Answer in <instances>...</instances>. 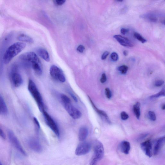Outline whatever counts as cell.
Segmentation results:
<instances>
[{"mask_svg":"<svg viewBox=\"0 0 165 165\" xmlns=\"http://www.w3.org/2000/svg\"><path fill=\"white\" fill-rule=\"evenodd\" d=\"M25 43L16 42L12 45L7 50L3 57L5 64H8L13 58L24 50L26 47Z\"/></svg>","mask_w":165,"mask_h":165,"instance_id":"obj_1","label":"cell"},{"mask_svg":"<svg viewBox=\"0 0 165 165\" xmlns=\"http://www.w3.org/2000/svg\"><path fill=\"white\" fill-rule=\"evenodd\" d=\"M28 89L37 103L40 110L42 112L44 110V108L42 96L34 82L31 80H29Z\"/></svg>","mask_w":165,"mask_h":165,"instance_id":"obj_2","label":"cell"},{"mask_svg":"<svg viewBox=\"0 0 165 165\" xmlns=\"http://www.w3.org/2000/svg\"><path fill=\"white\" fill-rule=\"evenodd\" d=\"M94 153L90 162V165H95L103 158L104 154V149L102 143L96 141L94 145Z\"/></svg>","mask_w":165,"mask_h":165,"instance_id":"obj_3","label":"cell"},{"mask_svg":"<svg viewBox=\"0 0 165 165\" xmlns=\"http://www.w3.org/2000/svg\"><path fill=\"white\" fill-rule=\"evenodd\" d=\"M42 113L46 123H47L48 127L51 129L58 137H59V130L55 121L45 110L43 111Z\"/></svg>","mask_w":165,"mask_h":165,"instance_id":"obj_4","label":"cell"},{"mask_svg":"<svg viewBox=\"0 0 165 165\" xmlns=\"http://www.w3.org/2000/svg\"><path fill=\"white\" fill-rule=\"evenodd\" d=\"M50 74L52 78L60 82L65 81V77L63 72L59 67L53 65L50 67Z\"/></svg>","mask_w":165,"mask_h":165,"instance_id":"obj_5","label":"cell"},{"mask_svg":"<svg viewBox=\"0 0 165 165\" xmlns=\"http://www.w3.org/2000/svg\"><path fill=\"white\" fill-rule=\"evenodd\" d=\"M19 59L30 66L34 62L40 61L37 55L34 53L31 52L24 53L20 55Z\"/></svg>","mask_w":165,"mask_h":165,"instance_id":"obj_6","label":"cell"},{"mask_svg":"<svg viewBox=\"0 0 165 165\" xmlns=\"http://www.w3.org/2000/svg\"><path fill=\"white\" fill-rule=\"evenodd\" d=\"M65 110L71 117L74 119L81 118L82 114L78 109L72 105L71 103L63 104Z\"/></svg>","mask_w":165,"mask_h":165,"instance_id":"obj_7","label":"cell"},{"mask_svg":"<svg viewBox=\"0 0 165 165\" xmlns=\"http://www.w3.org/2000/svg\"><path fill=\"white\" fill-rule=\"evenodd\" d=\"M8 135L9 139L12 144L24 156H26V152L23 149L20 143L19 142L17 138L13 132L11 130H9L8 131Z\"/></svg>","mask_w":165,"mask_h":165,"instance_id":"obj_8","label":"cell"},{"mask_svg":"<svg viewBox=\"0 0 165 165\" xmlns=\"http://www.w3.org/2000/svg\"><path fill=\"white\" fill-rule=\"evenodd\" d=\"M91 145L87 142H82L79 144L75 150V154L77 156H81L88 154L90 151Z\"/></svg>","mask_w":165,"mask_h":165,"instance_id":"obj_9","label":"cell"},{"mask_svg":"<svg viewBox=\"0 0 165 165\" xmlns=\"http://www.w3.org/2000/svg\"><path fill=\"white\" fill-rule=\"evenodd\" d=\"M141 147L145 154L149 157L152 156V145L151 141L150 140L146 141L141 144Z\"/></svg>","mask_w":165,"mask_h":165,"instance_id":"obj_10","label":"cell"},{"mask_svg":"<svg viewBox=\"0 0 165 165\" xmlns=\"http://www.w3.org/2000/svg\"><path fill=\"white\" fill-rule=\"evenodd\" d=\"M28 144L30 148L37 152H40L42 151V147L38 141L32 138L28 141Z\"/></svg>","mask_w":165,"mask_h":165,"instance_id":"obj_11","label":"cell"},{"mask_svg":"<svg viewBox=\"0 0 165 165\" xmlns=\"http://www.w3.org/2000/svg\"><path fill=\"white\" fill-rule=\"evenodd\" d=\"M11 77L12 82L15 86L18 87L22 84V77L21 75L17 72L12 73Z\"/></svg>","mask_w":165,"mask_h":165,"instance_id":"obj_12","label":"cell"},{"mask_svg":"<svg viewBox=\"0 0 165 165\" xmlns=\"http://www.w3.org/2000/svg\"><path fill=\"white\" fill-rule=\"evenodd\" d=\"M114 38L117 40L120 44L126 47H133V45L129 40L120 35H115Z\"/></svg>","mask_w":165,"mask_h":165,"instance_id":"obj_13","label":"cell"},{"mask_svg":"<svg viewBox=\"0 0 165 165\" xmlns=\"http://www.w3.org/2000/svg\"><path fill=\"white\" fill-rule=\"evenodd\" d=\"M165 140V137H162L158 139L155 143L153 150V153L154 155H156L158 153L162 145L164 144Z\"/></svg>","mask_w":165,"mask_h":165,"instance_id":"obj_14","label":"cell"},{"mask_svg":"<svg viewBox=\"0 0 165 165\" xmlns=\"http://www.w3.org/2000/svg\"><path fill=\"white\" fill-rule=\"evenodd\" d=\"M121 151L123 154H128L129 153L131 149L130 143L126 141L121 142L119 145Z\"/></svg>","mask_w":165,"mask_h":165,"instance_id":"obj_15","label":"cell"},{"mask_svg":"<svg viewBox=\"0 0 165 165\" xmlns=\"http://www.w3.org/2000/svg\"><path fill=\"white\" fill-rule=\"evenodd\" d=\"M89 98L92 106L93 107V108L96 112L98 113L99 115H100L101 117H103L105 119L106 121L107 122H108V123H110V120L109 119V117L108 115H107V114L105 112L99 110V109L96 107L95 105H94L93 102L92 101L91 99L89 97Z\"/></svg>","mask_w":165,"mask_h":165,"instance_id":"obj_16","label":"cell"},{"mask_svg":"<svg viewBox=\"0 0 165 165\" xmlns=\"http://www.w3.org/2000/svg\"><path fill=\"white\" fill-rule=\"evenodd\" d=\"M88 134V129L82 127L80 129L79 133V139L80 141L83 142L86 139Z\"/></svg>","mask_w":165,"mask_h":165,"instance_id":"obj_17","label":"cell"},{"mask_svg":"<svg viewBox=\"0 0 165 165\" xmlns=\"http://www.w3.org/2000/svg\"><path fill=\"white\" fill-rule=\"evenodd\" d=\"M37 51L38 55L46 61H50V56L47 50L43 48H40L37 50Z\"/></svg>","mask_w":165,"mask_h":165,"instance_id":"obj_18","label":"cell"},{"mask_svg":"<svg viewBox=\"0 0 165 165\" xmlns=\"http://www.w3.org/2000/svg\"><path fill=\"white\" fill-rule=\"evenodd\" d=\"M41 62H37L32 63L31 66L32 67L35 73L40 76L42 74V70L41 67Z\"/></svg>","mask_w":165,"mask_h":165,"instance_id":"obj_19","label":"cell"},{"mask_svg":"<svg viewBox=\"0 0 165 165\" xmlns=\"http://www.w3.org/2000/svg\"><path fill=\"white\" fill-rule=\"evenodd\" d=\"M0 109L1 113L4 115H6L8 113V108L4 99L2 96L0 94Z\"/></svg>","mask_w":165,"mask_h":165,"instance_id":"obj_20","label":"cell"},{"mask_svg":"<svg viewBox=\"0 0 165 165\" xmlns=\"http://www.w3.org/2000/svg\"><path fill=\"white\" fill-rule=\"evenodd\" d=\"M18 40L20 41L29 43H33L34 40L33 39L27 35L21 34L18 36Z\"/></svg>","mask_w":165,"mask_h":165,"instance_id":"obj_21","label":"cell"},{"mask_svg":"<svg viewBox=\"0 0 165 165\" xmlns=\"http://www.w3.org/2000/svg\"><path fill=\"white\" fill-rule=\"evenodd\" d=\"M140 104L139 102H137L133 106V110L135 114L136 117L139 119L140 116Z\"/></svg>","mask_w":165,"mask_h":165,"instance_id":"obj_22","label":"cell"},{"mask_svg":"<svg viewBox=\"0 0 165 165\" xmlns=\"http://www.w3.org/2000/svg\"><path fill=\"white\" fill-rule=\"evenodd\" d=\"M135 37L143 43H144L147 42V40L143 38L139 33L135 32L134 34Z\"/></svg>","mask_w":165,"mask_h":165,"instance_id":"obj_23","label":"cell"},{"mask_svg":"<svg viewBox=\"0 0 165 165\" xmlns=\"http://www.w3.org/2000/svg\"><path fill=\"white\" fill-rule=\"evenodd\" d=\"M60 98L63 104L71 103V100L68 97L64 94H61L60 96Z\"/></svg>","mask_w":165,"mask_h":165,"instance_id":"obj_24","label":"cell"},{"mask_svg":"<svg viewBox=\"0 0 165 165\" xmlns=\"http://www.w3.org/2000/svg\"><path fill=\"white\" fill-rule=\"evenodd\" d=\"M128 67L125 65H122L118 67V70L121 74H125L127 73Z\"/></svg>","mask_w":165,"mask_h":165,"instance_id":"obj_25","label":"cell"},{"mask_svg":"<svg viewBox=\"0 0 165 165\" xmlns=\"http://www.w3.org/2000/svg\"><path fill=\"white\" fill-rule=\"evenodd\" d=\"M165 95V89L164 88L162 89L161 91H160L159 93L150 96V98H158L161 96H164Z\"/></svg>","mask_w":165,"mask_h":165,"instance_id":"obj_26","label":"cell"},{"mask_svg":"<svg viewBox=\"0 0 165 165\" xmlns=\"http://www.w3.org/2000/svg\"><path fill=\"white\" fill-rule=\"evenodd\" d=\"M149 117L150 119L152 121H155L156 119V114L152 111H150L148 112Z\"/></svg>","mask_w":165,"mask_h":165,"instance_id":"obj_27","label":"cell"},{"mask_svg":"<svg viewBox=\"0 0 165 165\" xmlns=\"http://www.w3.org/2000/svg\"><path fill=\"white\" fill-rule=\"evenodd\" d=\"M147 18L152 22H156L158 20V19L156 17L152 15H147Z\"/></svg>","mask_w":165,"mask_h":165,"instance_id":"obj_28","label":"cell"},{"mask_svg":"<svg viewBox=\"0 0 165 165\" xmlns=\"http://www.w3.org/2000/svg\"><path fill=\"white\" fill-rule=\"evenodd\" d=\"M111 58L114 61H117L118 59V55L117 53L113 52L111 55Z\"/></svg>","mask_w":165,"mask_h":165,"instance_id":"obj_29","label":"cell"},{"mask_svg":"<svg viewBox=\"0 0 165 165\" xmlns=\"http://www.w3.org/2000/svg\"><path fill=\"white\" fill-rule=\"evenodd\" d=\"M121 117L123 120H127L129 116L125 112L123 111L121 114Z\"/></svg>","mask_w":165,"mask_h":165,"instance_id":"obj_30","label":"cell"},{"mask_svg":"<svg viewBox=\"0 0 165 165\" xmlns=\"http://www.w3.org/2000/svg\"><path fill=\"white\" fill-rule=\"evenodd\" d=\"M105 93L107 98L110 99L111 98L112 94L110 90L108 88H106L105 90Z\"/></svg>","mask_w":165,"mask_h":165,"instance_id":"obj_31","label":"cell"},{"mask_svg":"<svg viewBox=\"0 0 165 165\" xmlns=\"http://www.w3.org/2000/svg\"><path fill=\"white\" fill-rule=\"evenodd\" d=\"M164 83V81L162 80H158L155 82V86L156 87L162 86Z\"/></svg>","mask_w":165,"mask_h":165,"instance_id":"obj_32","label":"cell"},{"mask_svg":"<svg viewBox=\"0 0 165 165\" xmlns=\"http://www.w3.org/2000/svg\"><path fill=\"white\" fill-rule=\"evenodd\" d=\"M54 3L57 5L60 6L63 4L65 2L64 0H56L54 1Z\"/></svg>","mask_w":165,"mask_h":165,"instance_id":"obj_33","label":"cell"},{"mask_svg":"<svg viewBox=\"0 0 165 165\" xmlns=\"http://www.w3.org/2000/svg\"><path fill=\"white\" fill-rule=\"evenodd\" d=\"M85 50V47L83 45H79L77 48V50L80 53H83Z\"/></svg>","mask_w":165,"mask_h":165,"instance_id":"obj_34","label":"cell"},{"mask_svg":"<svg viewBox=\"0 0 165 165\" xmlns=\"http://www.w3.org/2000/svg\"><path fill=\"white\" fill-rule=\"evenodd\" d=\"M107 77L105 73H103L102 75L100 81L102 83H104L106 81Z\"/></svg>","mask_w":165,"mask_h":165,"instance_id":"obj_35","label":"cell"},{"mask_svg":"<svg viewBox=\"0 0 165 165\" xmlns=\"http://www.w3.org/2000/svg\"><path fill=\"white\" fill-rule=\"evenodd\" d=\"M109 54H110V53H109L108 51H106L104 52L102 55V59L104 60L106 59L107 57L109 55Z\"/></svg>","mask_w":165,"mask_h":165,"instance_id":"obj_36","label":"cell"},{"mask_svg":"<svg viewBox=\"0 0 165 165\" xmlns=\"http://www.w3.org/2000/svg\"><path fill=\"white\" fill-rule=\"evenodd\" d=\"M121 32L123 35H125L127 34L129 31V30L128 29L125 28H122L121 29Z\"/></svg>","mask_w":165,"mask_h":165,"instance_id":"obj_37","label":"cell"},{"mask_svg":"<svg viewBox=\"0 0 165 165\" xmlns=\"http://www.w3.org/2000/svg\"><path fill=\"white\" fill-rule=\"evenodd\" d=\"M33 120L34 121V123L35 124V125H36V126H37V127L39 129L40 128V124L39 123V122H38V120L36 118V117H34L33 118Z\"/></svg>","mask_w":165,"mask_h":165,"instance_id":"obj_38","label":"cell"},{"mask_svg":"<svg viewBox=\"0 0 165 165\" xmlns=\"http://www.w3.org/2000/svg\"><path fill=\"white\" fill-rule=\"evenodd\" d=\"M0 137L4 139H5L6 138V135H5L3 130H2L1 128H0Z\"/></svg>","mask_w":165,"mask_h":165,"instance_id":"obj_39","label":"cell"},{"mask_svg":"<svg viewBox=\"0 0 165 165\" xmlns=\"http://www.w3.org/2000/svg\"><path fill=\"white\" fill-rule=\"evenodd\" d=\"M70 96H71L73 99H74V101L76 102H77L78 100H77V99L76 96H75L74 94L72 93H69Z\"/></svg>","mask_w":165,"mask_h":165,"instance_id":"obj_40","label":"cell"},{"mask_svg":"<svg viewBox=\"0 0 165 165\" xmlns=\"http://www.w3.org/2000/svg\"><path fill=\"white\" fill-rule=\"evenodd\" d=\"M123 54L125 56H127L128 54V52H127V50L124 51H123Z\"/></svg>","mask_w":165,"mask_h":165,"instance_id":"obj_41","label":"cell"},{"mask_svg":"<svg viewBox=\"0 0 165 165\" xmlns=\"http://www.w3.org/2000/svg\"><path fill=\"white\" fill-rule=\"evenodd\" d=\"M162 110H164L165 109V104H163V105H162Z\"/></svg>","mask_w":165,"mask_h":165,"instance_id":"obj_42","label":"cell"},{"mask_svg":"<svg viewBox=\"0 0 165 165\" xmlns=\"http://www.w3.org/2000/svg\"><path fill=\"white\" fill-rule=\"evenodd\" d=\"M0 165H2V164H1V162H0Z\"/></svg>","mask_w":165,"mask_h":165,"instance_id":"obj_43","label":"cell"},{"mask_svg":"<svg viewBox=\"0 0 165 165\" xmlns=\"http://www.w3.org/2000/svg\"><path fill=\"white\" fill-rule=\"evenodd\" d=\"M1 113V109H0V113Z\"/></svg>","mask_w":165,"mask_h":165,"instance_id":"obj_44","label":"cell"}]
</instances>
